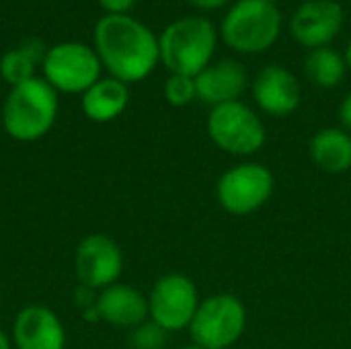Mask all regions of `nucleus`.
<instances>
[{
  "label": "nucleus",
  "instance_id": "nucleus-2",
  "mask_svg": "<svg viewBox=\"0 0 351 349\" xmlns=\"http://www.w3.org/2000/svg\"><path fill=\"white\" fill-rule=\"evenodd\" d=\"M218 43V29L202 14L173 21L158 37L160 62L171 74L195 78L212 64Z\"/></svg>",
  "mask_w": 351,
  "mask_h": 349
},
{
  "label": "nucleus",
  "instance_id": "nucleus-3",
  "mask_svg": "<svg viewBox=\"0 0 351 349\" xmlns=\"http://www.w3.org/2000/svg\"><path fill=\"white\" fill-rule=\"evenodd\" d=\"M58 115V91L45 78H31L10 88L2 107V125L19 142L43 138Z\"/></svg>",
  "mask_w": 351,
  "mask_h": 349
},
{
  "label": "nucleus",
  "instance_id": "nucleus-15",
  "mask_svg": "<svg viewBox=\"0 0 351 349\" xmlns=\"http://www.w3.org/2000/svg\"><path fill=\"white\" fill-rule=\"evenodd\" d=\"M95 309L99 319H103L105 323L136 329L148 317V298L132 286L113 284L101 290Z\"/></svg>",
  "mask_w": 351,
  "mask_h": 349
},
{
  "label": "nucleus",
  "instance_id": "nucleus-9",
  "mask_svg": "<svg viewBox=\"0 0 351 349\" xmlns=\"http://www.w3.org/2000/svg\"><path fill=\"white\" fill-rule=\"evenodd\" d=\"M197 306V288L183 274L162 276L148 296V317L167 333L189 329Z\"/></svg>",
  "mask_w": 351,
  "mask_h": 349
},
{
  "label": "nucleus",
  "instance_id": "nucleus-12",
  "mask_svg": "<svg viewBox=\"0 0 351 349\" xmlns=\"http://www.w3.org/2000/svg\"><path fill=\"white\" fill-rule=\"evenodd\" d=\"M253 99L261 111L274 117H286L300 107L302 88L294 72L284 66H265L253 82Z\"/></svg>",
  "mask_w": 351,
  "mask_h": 349
},
{
  "label": "nucleus",
  "instance_id": "nucleus-23",
  "mask_svg": "<svg viewBox=\"0 0 351 349\" xmlns=\"http://www.w3.org/2000/svg\"><path fill=\"white\" fill-rule=\"evenodd\" d=\"M185 2L197 10H218V8L226 6L230 0H185Z\"/></svg>",
  "mask_w": 351,
  "mask_h": 349
},
{
  "label": "nucleus",
  "instance_id": "nucleus-1",
  "mask_svg": "<svg viewBox=\"0 0 351 349\" xmlns=\"http://www.w3.org/2000/svg\"><path fill=\"white\" fill-rule=\"evenodd\" d=\"M95 51L109 74L125 84L144 80L160 62L158 37L130 14H105L99 19Z\"/></svg>",
  "mask_w": 351,
  "mask_h": 349
},
{
  "label": "nucleus",
  "instance_id": "nucleus-21",
  "mask_svg": "<svg viewBox=\"0 0 351 349\" xmlns=\"http://www.w3.org/2000/svg\"><path fill=\"white\" fill-rule=\"evenodd\" d=\"M167 331L158 327L154 321H144L132 331V348L134 349H162L167 346Z\"/></svg>",
  "mask_w": 351,
  "mask_h": 349
},
{
  "label": "nucleus",
  "instance_id": "nucleus-18",
  "mask_svg": "<svg viewBox=\"0 0 351 349\" xmlns=\"http://www.w3.org/2000/svg\"><path fill=\"white\" fill-rule=\"evenodd\" d=\"M47 49H43V43L37 39H27L19 47L8 49L0 58V74L10 84H23L31 78H35V68L39 62H43Z\"/></svg>",
  "mask_w": 351,
  "mask_h": 349
},
{
  "label": "nucleus",
  "instance_id": "nucleus-7",
  "mask_svg": "<svg viewBox=\"0 0 351 349\" xmlns=\"http://www.w3.org/2000/svg\"><path fill=\"white\" fill-rule=\"evenodd\" d=\"M97 51L78 41L51 45L41 62L43 78L62 93H84L101 78Z\"/></svg>",
  "mask_w": 351,
  "mask_h": 349
},
{
  "label": "nucleus",
  "instance_id": "nucleus-6",
  "mask_svg": "<svg viewBox=\"0 0 351 349\" xmlns=\"http://www.w3.org/2000/svg\"><path fill=\"white\" fill-rule=\"evenodd\" d=\"M208 134L220 150L234 156H251L259 152L267 140L263 121L243 101L212 107Z\"/></svg>",
  "mask_w": 351,
  "mask_h": 349
},
{
  "label": "nucleus",
  "instance_id": "nucleus-17",
  "mask_svg": "<svg viewBox=\"0 0 351 349\" xmlns=\"http://www.w3.org/2000/svg\"><path fill=\"white\" fill-rule=\"evenodd\" d=\"M313 163L331 175H341L351 169V134L341 128H323L311 140Z\"/></svg>",
  "mask_w": 351,
  "mask_h": 349
},
{
  "label": "nucleus",
  "instance_id": "nucleus-4",
  "mask_svg": "<svg viewBox=\"0 0 351 349\" xmlns=\"http://www.w3.org/2000/svg\"><path fill=\"white\" fill-rule=\"evenodd\" d=\"M282 33V12L274 0H237L222 19L220 37L239 53H261Z\"/></svg>",
  "mask_w": 351,
  "mask_h": 349
},
{
  "label": "nucleus",
  "instance_id": "nucleus-27",
  "mask_svg": "<svg viewBox=\"0 0 351 349\" xmlns=\"http://www.w3.org/2000/svg\"><path fill=\"white\" fill-rule=\"evenodd\" d=\"M183 349H206V348H202V346H197V344H191V346H185Z\"/></svg>",
  "mask_w": 351,
  "mask_h": 349
},
{
  "label": "nucleus",
  "instance_id": "nucleus-10",
  "mask_svg": "<svg viewBox=\"0 0 351 349\" xmlns=\"http://www.w3.org/2000/svg\"><path fill=\"white\" fill-rule=\"evenodd\" d=\"M80 284L88 290H105L117 284L123 269V255L117 243L105 234H90L80 241L74 257Z\"/></svg>",
  "mask_w": 351,
  "mask_h": 349
},
{
  "label": "nucleus",
  "instance_id": "nucleus-22",
  "mask_svg": "<svg viewBox=\"0 0 351 349\" xmlns=\"http://www.w3.org/2000/svg\"><path fill=\"white\" fill-rule=\"evenodd\" d=\"M99 4L107 10V14H128L134 8L136 0H99Z\"/></svg>",
  "mask_w": 351,
  "mask_h": 349
},
{
  "label": "nucleus",
  "instance_id": "nucleus-8",
  "mask_svg": "<svg viewBox=\"0 0 351 349\" xmlns=\"http://www.w3.org/2000/svg\"><path fill=\"white\" fill-rule=\"evenodd\" d=\"M274 175L259 163L228 169L216 185L218 204L232 216H247L263 208L274 193Z\"/></svg>",
  "mask_w": 351,
  "mask_h": 349
},
{
  "label": "nucleus",
  "instance_id": "nucleus-11",
  "mask_svg": "<svg viewBox=\"0 0 351 349\" xmlns=\"http://www.w3.org/2000/svg\"><path fill=\"white\" fill-rule=\"evenodd\" d=\"M341 27L343 6L337 0H306L290 19L292 37L308 49L327 47L339 35Z\"/></svg>",
  "mask_w": 351,
  "mask_h": 349
},
{
  "label": "nucleus",
  "instance_id": "nucleus-19",
  "mask_svg": "<svg viewBox=\"0 0 351 349\" xmlns=\"http://www.w3.org/2000/svg\"><path fill=\"white\" fill-rule=\"evenodd\" d=\"M346 72H348L346 58L329 45L311 49L304 60L306 78L321 88H333L341 84L346 78Z\"/></svg>",
  "mask_w": 351,
  "mask_h": 349
},
{
  "label": "nucleus",
  "instance_id": "nucleus-5",
  "mask_svg": "<svg viewBox=\"0 0 351 349\" xmlns=\"http://www.w3.org/2000/svg\"><path fill=\"white\" fill-rule=\"evenodd\" d=\"M247 327V309L234 294H214L199 302L189 325L193 344L206 349H228Z\"/></svg>",
  "mask_w": 351,
  "mask_h": 349
},
{
  "label": "nucleus",
  "instance_id": "nucleus-16",
  "mask_svg": "<svg viewBox=\"0 0 351 349\" xmlns=\"http://www.w3.org/2000/svg\"><path fill=\"white\" fill-rule=\"evenodd\" d=\"M130 103L128 84L109 76L99 78L88 91L82 93V111L90 121L105 123L119 117Z\"/></svg>",
  "mask_w": 351,
  "mask_h": 349
},
{
  "label": "nucleus",
  "instance_id": "nucleus-25",
  "mask_svg": "<svg viewBox=\"0 0 351 349\" xmlns=\"http://www.w3.org/2000/svg\"><path fill=\"white\" fill-rule=\"evenodd\" d=\"M0 349H12L10 348V341H8V337L0 331Z\"/></svg>",
  "mask_w": 351,
  "mask_h": 349
},
{
  "label": "nucleus",
  "instance_id": "nucleus-13",
  "mask_svg": "<svg viewBox=\"0 0 351 349\" xmlns=\"http://www.w3.org/2000/svg\"><path fill=\"white\" fill-rule=\"evenodd\" d=\"M247 84H249L247 68L232 58L218 60L195 76L197 99L212 107L239 101L241 95L247 91Z\"/></svg>",
  "mask_w": 351,
  "mask_h": 349
},
{
  "label": "nucleus",
  "instance_id": "nucleus-24",
  "mask_svg": "<svg viewBox=\"0 0 351 349\" xmlns=\"http://www.w3.org/2000/svg\"><path fill=\"white\" fill-rule=\"evenodd\" d=\"M339 117H341L343 128L351 134V93L343 99V103H341V107H339Z\"/></svg>",
  "mask_w": 351,
  "mask_h": 349
},
{
  "label": "nucleus",
  "instance_id": "nucleus-20",
  "mask_svg": "<svg viewBox=\"0 0 351 349\" xmlns=\"http://www.w3.org/2000/svg\"><path fill=\"white\" fill-rule=\"evenodd\" d=\"M165 99L173 107H185L197 99V88H195V78L183 76V74H171L165 80Z\"/></svg>",
  "mask_w": 351,
  "mask_h": 349
},
{
  "label": "nucleus",
  "instance_id": "nucleus-26",
  "mask_svg": "<svg viewBox=\"0 0 351 349\" xmlns=\"http://www.w3.org/2000/svg\"><path fill=\"white\" fill-rule=\"evenodd\" d=\"M343 58H346V64H348V68H351V41L348 43V47H346V53H343Z\"/></svg>",
  "mask_w": 351,
  "mask_h": 349
},
{
  "label": "nucleus",
  "instance_id": "nucleus-14",
  "mask_svg": "<svg viewBox=\"0 0 351 349\" xmlns=\"http://www.w3.org/2000/svg\"><path fill=\"white\" fill-rule=\"evenodd\" d=\"M16 349H64L66 333L58 315L45 306L23 309L12 327Z\"/></svg>",
  "mask_w": 351,
  "mask_h": 349
}]
</instances>
